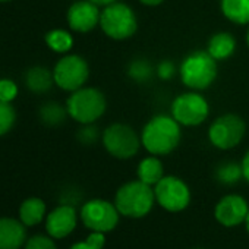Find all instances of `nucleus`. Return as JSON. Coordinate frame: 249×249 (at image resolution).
I'll use <instances>...</instances> for the list:
<instances>
[{"label": "nucleus", "instance_id": "17", "mask_svg": "<svg viewBox=\"0 0 249 249\" xmlns=\"http://www.w3.org/2000/svg\"><path fill=\"white\" fill-rule=\"evenodd\" d=\"M25 85L34 94H46L54 85L53 71L44 66L30 68L25 73Z\"/></svg>", "mask_w": 249, "mask_h": 249}, {"label": "nucleus", "instance_id": "28", "mask_svg": "<svg viewBox=\"0 0 249 249\" xmlns=\"http://www.w3.org/2000/svg\"><path fill=\"white\" fill-rule=\"evenodd\" d=\"M176 72H179V69H176V65L169 59L161 60L156 68V75L163 81H170L176 75Z\"/></svg>", "mask_w": 249, "mask_h": 249}, {"label": "nucleus", "instance_id": "23", "mask_svg": "<svg viewBox=\"0 0 249 249\" xmlns=\"http://www.w3.org/2000/svg\"><path fill=\"white\" fill-rule=\"evenodd\" d=\"M154 68L147 59H134L128 65V76L138 82V84H145L154 76Z\"/></svg>", "mask_w": 249, "mask_h": 249}, {"label": "nucleus", "instance_id": "22", "mask_svg": "<svg viewBox=\"0 0 249 249\" xmlns=\"http://www.w3.org/2000/svg\"><path fill=\"white\" fill-rule=\"evenodd\" d=\"M69 114H68L66 106H62L56 101H47L38 110L40 120L44 124H47V126H57V124L65 122Z\"/></svg>", "mask_w": 249, "mask_h": 249}, {"label": "nucleus", "instance_id": "8", "mask_svg": "<svg viewBox=\"0 0 249 249\" xmlns=\"http://www.w3.org/2000/svg\"><path fill=\"white\" fill-rule=\"evenodd\" d=\"M170 114L180 126L195 128L210 116V104L198 91H188L178 95L170 107Z\"/></svg>", "mask_w": 249, "mask_h": 249}, {"label": "nucleus", "instance_id": "12", "mask_svg": "<svg viewBox=\"0 0 249 249\" xmlns=\"http://www.w3.org/2000/svg\"><path fill=\"white\" fill-rule=\"evenodd\" d=\"M100 6L91 0H76L66 12V22L72 31L85 34L100 25Z\"/></svg>", "mask_w": 249, "mask_h": 249}, {"label": "nucleus", "instance_id": "3", "mask_svg": "<svg viewBox=\"0 0 249 249\" xmlns=\"http://www.w3.org/2000/svg\"><path fill=\"white\" fill-rule=\"evenodd\" d=\"M156 194L154 188L138 180H131L122 185L114 196V205L117 211L131 218L145 217L154 207Z\"/></svg>", "mask_w": 249, "mask_h": 249}, {"label": "nucleus", "instance_id": "18", "mask_svg": "<svg viewBox=\"0 0 249 249\" xmlns=\"http://www.w3.org/2000/svg\"><path fill=\"white\" fill-rule=\"evenodd\" d=\"M137 176L141 182L150 186H156L164 178V167H163L161 160L153 154L142 159L138 164Z\"/></svg>", "mask_w": 249, "mask_h": 249}, {"label": "nucleus", "instance_id": "35", "mask_svg": "<svg viewBox=\"0 0 249 249\" xmlns=\"http://www.w3.org/2000/svg\"><path fill=\"white\" fill-rule=\"evenodd\" d=\"M246 44L249 47V28H248V33H246Z\"/></svg>", "mask_w": 249, "mask_h": 249}, {"label": "nucleus", "instance_id": "2", "mask_svg": "<svg viewBox=\"0 0 249 249\" xmlns=\"http://www.w3.org/2000/svg\"><path fill=\"white\" fill-rule=\"evenodd\" d=\"M218 73L217 60L207 50H195L185 56L179 65V78L182 84L192 91L210 88Z\"/></svg>", "mask_w": 249, "mask_h": 249}, {"label": "nucleus", "instance_id": "27", "mask_svg": "<svg viewBox=\"0 0 249 249\" xmlns=\"http://www.w3.org/2000/svg\"><path fill=\"white\" fill-rule=\"evenodd\" d=\"M76 137H78L79 142H82L84 145H91V144L97 142L98 138H101V134L94 126V123H91V124H82V128L78 131Z\"/></svg>", "mask_w": 249, "mask_h": 249}, {"label": "nucleus", "instance_id": "9", "mask_svg": "<svg viewBox=\"0 0 249 249\" xmlns=\"http://www.w3.org/2000/svg\"><path fill=\"white\" fill-rule=\"evenodd\" d=\"M54 85L60 89L73 92L85 87L89 78L88 62L79 54H65L53 68Z\"/></svg>", "mask_w": 249, "mask_h": 249}, {"label": "nucleus", "instance_id": "6", "mask_svg": "<svg viewBox=\"0 0 249 249\" xmlns=\"http://www.w3.org/2000/svg\"><path fill=\"white\" fill-rule=\"evenodd\" d=\"M104 150L114 159L129 160L135 157L142 145L141 135L126 123H111L101 132Z\"/></svg>", "mask_w": 249, "mask_h": 249}, {"label": "nucleus", "instance_id": "20", "mask_svg": "<svg viewBox=\"0 0 249 249\" xmlns=\"http://www.w3.org/2000/svg\"><path fill=\"white\" fill-rule=\"evenodd\" d=\"M46 204L40 198H28L19 207V220L25 226H36L43 221Z\"/></svg>", "mask_w": 249, "mask_h": 249}, {"label": "nucleus", "instance_id": "33", "mask_svg": "<svg viewBox=\"0 0 249 249\" xmlns=\"http://www.w3.org/2000/svg\"><path fill=\"white\" fill-rule=\"evenodd\" d=\"M91 2L95 3V5L100 6V8H104V6H107V5H111V3L117 2V0H91Z\"/></svg>", "mask_w": 249, "mask_h": 249}, {"label": "nucleus", "instance_id": "11", "mask_svg": "<svg viewBox=\"0 0 249 249\" xmlns=\"http://www.w3.org/2000/svg\"><path fill=\"white\" fill-rule=\"evenodd\" d=\"M156 201L170 213L183 211L191 202L189 186L178 176H164L154 186Z\"/></svg>", "mask_w": 249, "mask_h": 249}, {"label": "nucleus", "instance_id": "25", "mask_svg": "<svg viewBox=\"0 0 249 249\" xmlns=\"http://www.w3.org/2000/svg\"><path fill=\"white\" fill-rule=\"evenodd\" d=\"M17 123V110L12 103L0 101V137L9 134Z\"/></svg>", "mask_w": 249, "mask_h": 249}, {"label": "nucleus", "instance_id": "10", "mask_svg": "<svg viewBox=\"0 0 249 249\" xmlns=\"http://www.w3.org/2000/svg\"><path fill=\"white\" fill-rule=\"evenodd\" d=\"M119 215L114 202L106 199H91L81 208V220L92 231H111L119 223Z\"/></svg>", "mask_w": 249, "mask_h": 249}, {"label": "nucleus", "instance_id": "4", "mask_svg": "<svg viewBox=\"0 0 249 249\" xmlns=\"http://www.w3.org/2000/svg\"><path fill=\"white\" fill-rule=\"evenodd\" d=\"M65 106L71 119L81 124H91L104 116L107 100L98 88L82 87L71 92Z\"/></svg>", "mask_w": 249, "mask_h": 249}, {"label": "nucleus", "instance_id": "13", "mask_svg": "<svg viewBox=\"0 0 249 249\" xmlns=\"http://www.w3.org/2000/svg\"><path fill=\"white\" fill-rule=\"evenodd\" d=\"M249 213L248 201L236 194H230L223 196L214 210L215 220L223 224L224 227H233L239 226L246 220V215Z\"/></svg>", "mask_w": 249, "mask_h": 249}, {"label": "nucleus", "instance_id": "30", "mask_svg": "<svg viewBox=\"0 0 249 249\" xmlns=\"http://www.w3.org/2000/svg\"><path fill=\"white\" fill-rule=\"evenodd\" d=\"M240 166H242V173H243V178H245V179L248 180V183H249V150H248V151H246V154L243 156Z\"/></svg>", "mask_w": 249, "mask_h": 249}, {"label": "nucleus", "instance_id": "34", "mask_svg": "<svg viewBox=\"0 0 249 249\" xmlns=\"http://www.w3.org/2000/svg\"><path fill=\"white\" fill-rule=\"evenodd\" d=\"M245 224H246V230H248V233H249V213H248V215H246Z\"/></svg>", "mask_w": 249, "mask_h": 249}, {"label": "nucleus", "instance_id": "26", "mask_svg": "<svg viewBox=\"0 0 249 249\" xmlns=\"http://www.w3.org/2000/svg\"><path fill=\"white\" fill-rule=\"evenodd\" d=\"M18 84L14 79L2 78L0 79V101L12 103L18 97Z\"/></svg>", "mask_w": 249, "mask_h": 249}, {"label": "nucleus", "instance_id": "1", "mask_svg": "<svg viewBox=\"0 0 249 249\" xmlns=\"http://www.w3.org/2000/svg\"><path fill=\"white\" fill-rule=\"evenodd\" d=\"M182 128L172 114H156L142 128V147L153 156L172 154L180 144Z\"/></svg>", "mask_w": 249, "mask_h": 249}, {"label": "nucleus", "instance_id": "7", "mask_svg": "<svg viewBox=\"0 0 249 249\" xmlns=\"http://www.w3.org/2000/svg\"><path fill=\"white\" fill-rule=\"evenodd\" d=\"M246 134L245 120L234 114L226 113L213 120L208 128V141L213 147L227 151L237 147Z\"/></svg>", "mask_w": 249, "mask_h": 249}, {"label": "nucleus", "instance_id": "16", "mask_svg": "<svg viewBox=\"0 0 249 249\" xmlns=\"http://www.w3.org/2000/svg\"><path fill=\"white\" fill-rule=\"evenodd\" d=\"M207 52L217 60H227L236 52V40L233 34L227 31L215 33L210 37L207 43Z\"/></svg>", "mask_w": 249, "mask_h": 249}, {"label": "nucleus", "instance_id": "15", "mask_svg": "<svg viewBox=\"0 0 249 249\" xmlns=\"http://www.w3.org/2000/svg\"><path fill=\"white\" fill-rule=\"evenodd\" d=\"M27 239L25 224L12 217H0V249H19Z\"/></svg>", "mask_w": 249, "mask_h": 249}, {"label": "nucleus", "instance_id": "19", "mask_svg": "<svg viewBox=\"0 0 249 249\" xmlns=\"http://www.w3.org/2000/svg\"><path fill=\"white\" fill-rule=\"evenodd\" d=\"M223 17L236 25H249V0H220Z\"/></svg>", "mask_w": 249, "mask_h": 249}, {"label": "nucleus", "instance_id": "21", "mask_svg": "<svg viewBox=\"0 0 249 249\" xmlns=\"http://www.w3.org/2000/svg\"><path fill=\"white\" fill-rule=\"evenodd\" d=\"M44 41H46V46L52 52L59 53V54H66L73 47V37H72V34L69 31H66V30H62V28L50 30L44 36Z\"/></svg>", "mask_w": 249, "mask_h": 249}, {"label": "nucleus", "instance_id": "14", "mask_svg": "<svg viewBox=\"0 0 249 249\" xmlns=\"http://www.w3.org/2000/svg\"><path fill=\"white\" fill-rule=\"evenodd\" d=\"M76 211L71 205H60L54 208L46 218V230L54 239L69 236L76 227Z\"/></svg>", "mask_w": 249, "mask_h": 249}, {"label": "nucleus", "instance_id": "24", "mask_svg": "<svg viewBox=\"0 0 249 249\" xmlns=\"http://www.w3.org/2000/svg\"><path fill=\"white\" fill-rule=\"evenodd\" d=\"M217 179L224 183V185H233L236 182L240 180V178H243V173H242V166L237 164V163H233V161H226L223 163L217 172Z\"/></svg>", "mask_w": 249, "mask_h": 249}, {"label": "nucleus", "instance_id": "29", "mask_svg": "<svg viewBox=\"0 0 249 249\" xmlns=\"http://www.w3.org/2000/svg\"><path fill=\"white\" fill-rule=\"evenodd\" d=\"M25 249H57V248L50 237L43 236V234H37V236H33L31 239L27 240Z\"/></svg>", "mask_w": 249, "mask_h": 249}, {"label": "nucleus", "instance_id": "31", "mask_svg": "<svg viewBox=\"0 0 249 249\" xmlns=\"http://www.w3.org/2000/svg\"><path fill=\"white\" fill-rule=\"evenodd\" d=\"M140 3H142L144 6H148V8H156V6H160L164 0H138Z\"/></svg>", "mask_w": 249, "mask_h": 249}, {"label": "nucleus", "instance_id": "32", "mask_svg": "<svg viewBox=\"0 0 249 249\" xmlns=\"http://www.w3.org/2000/svg\"><path fill=\"white\" fill-rule=\"evenodd\" d=\"M71 249H97L95 246H92L89 242H78V243H75V245H72L71 246Z\"/></svg>", "mask_w": 249, "mask_h": 249}, {"label": "nucleus", "instance_id": "5", "mask_svg": "<svg viewBox=\"0 0 249 249\" xmlns=\"http://www.w3.org/2000/svg\"><path fill=\"white\" fill-rule=\"evenodd\" d=\"M98 27L108 38L124 41L135 36L138 30V18L129 5L117 0L101 9Z\"/></svg>", "mask_w": 249, "mask_h": 249}, {"label": "nucleus", "instance_id": "36", "mask_svg": "<svg viewBox=\"0 0 249 249\" xmlns=\"http://www.w3.org/2000/svg\"><path fill=\"white\" fill-rule=\"evenodd\" d=\"M8 2H12V0H0V3H8Z\"/></svg>", "mask_w": 249, "mask_h": 249}]
</instances>
